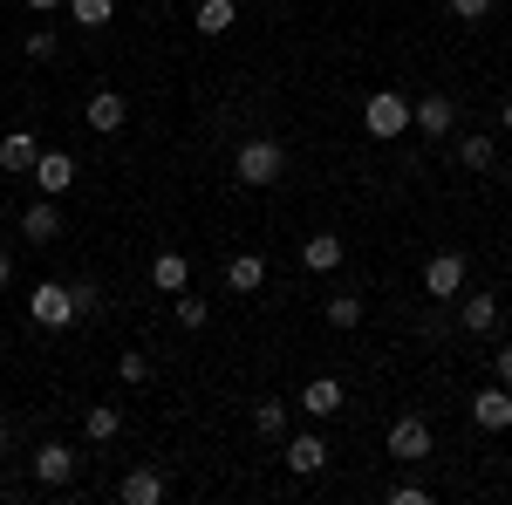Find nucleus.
Instances as JSON below:
<instances>
[{
	"mask_svg": "<svg viewBox=\"0 0 512 505\" xmlns=\"http://www.w3.org/2000/svg\"><path fill=\"white\" fill-rule=\"evenodd\" d=\"M280 171H287V151H280V137H246L233 157V178L239 185H274Z\"/></svg>",
	"mask_w": 512,
	"mask_h": 505,
	"instance_id": "nucleus-1",
	"label": "nucleus"
},
{
	"mask_svg": "<svg viewBox=\"0 0 512 505\" xmlns=\"http://www.w3.org/2000/svg\"><path fill=\"white\" fill-rule=\"evenodd\" d=\"M362 130H369L376 144L403 137V130H410V96H403V89H376V96L362 103Z\"/></svg>",
	"mask_w": 512,
	"mask_h": 505,
	"instance_id": "nucleus-2",
	"label": "nucleus"
},
{
	"mask_svg": "<svg viewBox=\"0 0 512 505\" xmlns=\"http://www.w3.org/2000/svg\"><path fill=\"white\" fill-rule=\"evenodd\" d=\"M424 294L431 301H458L465 294V253H431L424 260Z\"/></svg>",
	"mask_w": 512,
	"mask_h": 505,
	"instance_id": "nucleus-3",
	"label": "nucleus"
},
{
	"mask_svg": "<svg viewBox=\"0 0 512 505\" xmlns=\"http://www.w3.org/2000/svg\"><path fill=\"white\" fill-rule=\"evenodd\" d=\"M28 314H35L41 328H69V321H76V294L55 287V280H41L35 294H28Z\"/></svg>",
	"mask_w": 512,
	"mask_h": 505,
	"instance_id": "nucleus-4",
	"label": "nucleus"
},
{
	"mask_svg": "<svg viewBox=\"0 0 512 505\" xmlns=\"http://www.w3.org/2000/svg\"><path fill=\"white\" fill-rule=\"evenodd\" d=\"M28 178H35V185H41V198H62V192H69V185H76V157H69V151H41V157H35V171H28Z\"/></svg>",
	"mask_w": 512,
	"mask_h": 505,
	"instance_id": "nucleus-5",
	"label": "nucleus"
},
{
	"mask_svg": "<svg viewBox=\"0 0 512 505\" xmlns=\"http://www.w3.org/2000/svg\"><path fill=\"white\" fill-rule=\"evenodd\" d=\"M410 130H424V137H451V130H458V103H451V96H424V103H410Z\"/></svg>",
	"mask_w": 512,
	"mask_h": 505,
	"instance_id": "nucleus-6",
	"label": "nucleus"
},
{
	"mask_svg": "<svg viewBox=\"0 0 512 505\" xmlns=\"http://www.w3.org/2000/svg\"><path fill=\"white\" fill-rule=\"evenodd\" d=\"M390 458H396V465H417V458H431V424H424V417H403V424L390 430Z\"/></svg>",
	"mask_w": 512,
	"mask_h": 505,
	"instance_id": "nucleus-7",
	"label": "nucleus"
},
{
	"mask_svg": "<svg viewBox=\"0 0 512 505\" xmlns=\"http://www.w3.org/2000/svg\"><path fill=\"white\" fill-rule=\"evenodd\" d=\"M472 424L478 430H512V389L506 383H492V389L472 396Z\"/></svg>",
	"mask_w": 512,
	"mask_h": 505,
	"instance_id": "nucleus-8",
	"label": "nucleus"
},
{
	"mask_svg": "<svg viewBox=\"0 0 512 505\" xmlns=\"http://www.w3.org/2000/svg\"><path fill=\"white\" fill-rule=\"evenodd\" d=\"M35 157H41V137H35V130H7V137H0V171L28 178V171H35Z\"/></svg>",
	"mask_w": 512,
	"mask_h": 505,
	"instance_id": "nucleus-9",
	"label": "nucleus"
},
{
	"mask_svg": "<svg viewBox=\"0 0 512 505\" xmlns=\"http://www.w3.org/2000/svg\"><path fill=\"white\" fill-rule=\"evenodd\" d=\"M82 117H89V130H103V137H117L123 123H130V103H123L117 89H96V96H89V110H82Z\"/></svg>",
	"mask_w": 512,
	"mask_h": 505,
	"instance_id": "nucleus-10",
	"label": "nucleus"
},
{
	"mask_svg": "<svg viewBox=\"0 0 512 505\" xmlns=\"http://www.w3.org/2000/svg\"><path fill=\"white\" fill-rule=\"evenodd\" d=\"M28 471H35V485H69V478H76V451H69V444H41Z\"/></svg>",
	"mask_w": 512,
	"mask_h": 505,
	"instance_id": "nucleus-11",
	"label": "nucleus"
},
{
	"mask_svg": "<svg viewBox=\"0 0 512 505\" xmlns=\"http://www.w3.org/2000/svg\"><path fill=\"white\" fill-rule=\"evenodd\" d=\"M321 465H328V444H321L315 430H301V437H287V471H294V478H315Z\"/></svg>",
	"mask_w": 512,
	"mask_h": 505,
	"instance_id": "nucleus-12",
	"label": "nucleus"
},
{
	"mask_svg": "<svg viewBox=\"0 0 512 505\" xmlns=\"http://www.w3.org/2000/svg\"><path fill=\"white\" fill-rule=\"evenodd\" d=\"M151 287H158V294H185V287H192V260L164 246L158 260H151Z\"/></svg>",
	"mask_w": 512,
	"mask_h": 505,
	"instance_id": "nucleus-13",
	"label": "nucleus"
},
{
	"mask_svg": "<svg viewBox=\"0 0 512 505\" xmlns=\"http://www.w3.org/2000/svg\"><path fill=\"white\" fill-rule=\"evenodd\" d=\"M458 321L472 335H492L499 328V294H458Z\"/></svg>",
	"mask_w": 512,
	"mask_h": 505,
	"instance_id": "nucleus-14",
	"label": "nucleus"
},
{
	"mask_svg": "<svg viewBox=\"0 0 512 505\" xmlns=\"http://www.w3.org/2000/svg\"><path fill=\"white\" fill-rule=\"evenodd\" d=\"M342 253H349V246H342L335 233L301 239V267H308V273H335V267H342Z\"/></svg>",
	"mask_w": 512,
	"mask_h": 505,
	"instance_id": "nucleus-15",
	"label": "nucleus"
},
{
	"mask_svg": "<svg viewBox=\"0 0 512 505\" xmlns=\"http://www.w3.org/2000/svg\"><path fill=\"white\" fill-rule=\"evenodd\" d=\"M21 233L35 239V246L62 239V212H55V198H41V205H28V212H21Z\"/></svg>",
	"mask_w": 512,
	"mask_h": 505,
	"instance_id": "nucleus-16",
	"label": "nucleus"
},
{
	"mask_svg": "<svg viewBox=\"0 0 512 505\" xmlns=\"http://www.w3.org/2000/svg\"><path fill=\"white\" fill-rule=\"evenodd\" d=\"M301 410H308V417H335V410H342V383H335V376H315V383L301 389Z\"/></svg>",
	"mask_w": 512,
	"mask_h": 505,
	"instance_id": "nucleus-17",
	"label": "nucleus"
},
{
	"mask_svg": "<svg viewBox=\"0 0 512 505\" xmlns=\"http://www.w3.org/2000/svg\"><path fill=\"white\" fill-rule=\"evenodd\" d=\"M117 499H123V505H158V499H164V478H158L151 465H144V471H130V478L117 485Z\"/></svg>",
	"mask_w": 512,
	"mask_h": 505,
	"instance_id": "nucleus-18",
	"label": "nucleus"
},
{
	"mask_svg": "<svg viewBox=\"0 0 512 505\" xmlns=\"http://www.w3.org/2000/svg\"><path fill=\"white\" fill-rule=\"evenodd\" d=\"M260 280H267L260 253H239L233 267H226V294H260Z\"/></svg>",
	"mask_w": 512,
	"mask_h": 505,
	"instance_id": "nucleus-19",
	"label": "nucleus"
},
{
	"mask_svg": "<svg viewBox=\"0 0 512 505\" xmlns=\"http://www.w3.org/2000/svg\"><path fill=\"white\" fill-rule=\"evenodd\" d=\"M233 21H239V7H233V0H198V14H192V28H198V35H226Z\"/></svg>",
	"mask_w": 512,
	"mask_h": 505,
	"instance_id": "nucleus-20",
	"label": "nucleus"
},
{
	"mask_svg": "<svg viewBox=\"0 0 512 505\" xmlns=\"http://www.w3.org/2000/svg\"><path fill=\"white\" fill-rule=\"evenodd\" d=\"M117 430H123V410H117V403H96V410L82 417V437H89V444H110Z\"/></svg>",
	"mask_w": 512,
	"mask_h": 505,
	"instance_id": "nucleus-21",
	"label": "nucleus"
},
{
	"mask_svg": "<svg viewBox=\"0 0 512 505\" xmlns=\"http://www.w3.org/2000/svg\"><path fill=\"white\" fill-rule=\"evenodd\" d=\"M253 430H260V437H287V403H280V396L253 403Z\"/></svg>",
	"mask_w": 512,
	"mask_h": 505,
	"instance_id": "nucleus-22",
	"label": "nucleus"
},
{
	"mask_svg": "<svg viewBox=\"0 0 512 505\" xmlns=\"http://www.w3.org/2000/svg\"><path fill=\"white\" fill-rule=\"evenodd\" d=\"M69 14H76L82 28H110L117 21V0H69Z\"/></svg>",
	"mask_w": 512,
	"mask_h": 505,
	"instance_id": "nucleus-23",
	"label": "nucleus"
},
{
	"mask_svg": "<svg viewBox=\"0 0 512 505\" xmlns=\"http://www.w3.org/2000/svg\"><path fill=\"white\" fill-rule=\"evenodd\" d=\"M458 164H465V171H485V164H492V137H485V130L458 137Z\"/></svg>",
	"mask_w": 512,
	"mask_h": 505,
	"instance_id": "nucleus-24",
	"label": "nucleus"
},
{
	"mask_svg": "<svg viewBox=\"0 0 512 505\" xmlns=\"http://www.w3.org/2000/svg\"><path fill=\"white\" fill-rule=\"evenodd\" d=\"M362 321V301L355 294H328V328H355Z\"/></svg>",
	"mask_w": 512,
	"mask_h": 505,
	"instance_id": "nucleus-25",
	"label": "nucleus"
},
{
	"mask_svg": "<svg viewBox=\"0 0 512 505\" xmlns=\"http://www.w3.org/2000/svg\"><path fill=\"white\" fill-rule=\"evenodd\" d=\"M117 376H123V383H130V389H137V383H151V355H144V349H123Z\"/></svg>",
	"mask_w": 512,
	"mask_h": 505,
	"instance_id": "nucleus-26",
	"label": "nucleus"
},
{
	"mask_svg": "<svg viewBox=\"0 0 512 505\" xmlns=\"http://www.w3.org/2000/svg\"><path fill=\"white\" fill-rule=\"evenodd\" d=\"M69 294H76V314H96V308H103V287H96V280H69Z\"/></svg>",
	"mask_w": 512,
	"mask_h": 505,
	"instance_id": "nucleus-27",
	"label": "nucleus"
},
{
	"mask_svg": "<svg viewBox=\"0 0 512 505\" xmlns=\"http://www.w3.org/2000/svg\"><path fill=\"white\" fill-rule=\"evenodd\" d=\"M205 301H198V294H178V321H185V328H205Z\"/></svg>",
	"mask_w": 512,
	"mask_h": 505,
	"instance_id": "nucleus-28",
	"label": "nucleus"
},
{
	"mask_svg": "<svg viewBox=\"0 0 512 505\" xmlns=\"http://www.w3.org/2000/svg\"><path fill=\"white\" fill-rule=\"evenodd\" d=\"M28 55L48 62V55H55V28H35V35H28Z\"/></svg>",
	"mask_w": 512,
	"mask_h": 505,
	"instance_id": "nucleus-29",
	"label": "nucleus"
},
{
	"mask_svg": "<svg viewBox=\"0 0 512 505\" xmlns=\"http://www.w3.org/2000/svg\"><path fill=\"white\" fill-rule=\"evenodd\" d=\"M390 505H431L424 485H390Z\"/></svg>",
	"mask_w": 512,
	"mask_h": 505,
	"instance_id": "nucleus-30",
	"label": "nucleus"
},
{
	"mask_svg": "<svg viewBox=\"0 0 512 505\" xmlns=\"http://www.w3.org/2000/svg\"><path fill=\"white\" fill-rule=\"evenodd\" d=\"M451 14H458V21H485V14H492V0H451Z\"/></svg>",
	"mask_w": 512,
	"mask_h": 505,
	"instance_id": "nucleus-31",
	"label": "nucleus"
},
{
	"mask_svg": "<svg viewBox=\"0 0 512 505\" xmlns=\"http://www.w3.org/2000/svg\"><path fill=\"white\" fill-rule=\"evenodd\" d=\"M492 376L512 389V342H506V349H492Z\"/></svg>",
	"mask_w": 512,
	"mask_h": 505,
	"instance_id": "nucleus-32",
	"label": "nucleus"
},
{
	"mask_svg": "<svg viewBox=\"0 0 512 505\" xmlns=\"http://www.w3.org/2000/svg\"><path fill=\"white\" fill-rule=\"evenodd\" d=\"M7 280H14V260H7V246H0V287H7Z\"/></svg>",
	"mask_w": 512,
	"mask_h": 505,
	"instance_id": "nucleus-33",
	"label": "nucleus"
},
{
	"mask_svg": "<svg viewBox=\"0 0 512 505\" xmlns=\"http://www.w3.org/2000/svg\"><path fill=\"white\" fill-rule=\"evenodd\" d=\"M499 130H506V137H512V96H506V110H499Z\"/></svg>",
	"mask_w": 512,
	"mask_h": 505,
	"instance_id": "nucleus-34",
	"label": "nucleus"
},
{
	"mask_svg": "<svg viewBox=\"0 0 512 505\" xmlns=\"http://www.w3.org/2000/svg\"><path fill=\"white\" fill-rule=\"evenodd\" d=\"M28 7H35V14H55V7H62V0H28Z\"/></svg>",
	"mask_w": 512,
	"mask_h": 505,
	"instance_id": "nucleus-35",
	"label": "nucleus"
},
{
	"mask_svg": "<svg viewBox=\"0 0 512 505\" xmlns=\"http://www.w3.org/2000/svg\"><path fill=\"white\" fill-rule=\"evenodd\" d=\"M0 451H7V417H0Z\"/></svg>",
	"mask_w": 512,
	"mask_h": 505,
	"instance_id": "nucleus-36",
	"label": "nucleus"
},
{
	"mask_svg": "<svg viewBox=\"0 0 512 505\" xmlns=\"http://www.w3.org/2000/svg\"><path fill=\"white\" fill-rule=\"evenodd\" d=\"M158 7H171V0H158Z\"/></svg>",
	"mask_w": 512,
	"mask_h": 505,
	"instance_id": "nucleus-37",
	"label": "nucleus"
}]
</instances>
